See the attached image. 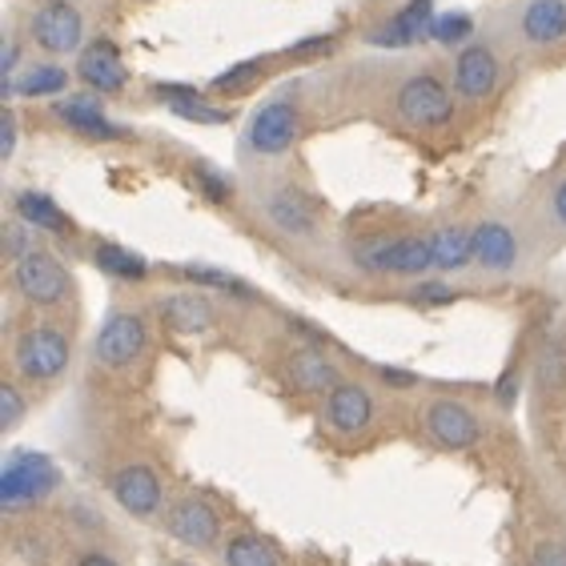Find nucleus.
<instances>
[{
	"label": "nucleus",
	"instance_id": "obj_1",
	"mask_svg": "<svg viewBox=\"0 0 566 566\" xmlns=\"http://www.w3.org/2000/svg\"><path fill=\"white\" fill-rule=\"evenodd\" d=\"M61 486V470L41 450H9L4 467H0V506L9 514L29 511Z\"/></svg>",
	"mask_w": 566,
	"mask_h": 566
},
{
	"label": "nucleus",
	"instance_id": "obj_15",
	"mask_svg": "<svg viewBox=\"0 0 566 566\" xmlns=\"http://www.w3.org/2000/svg\"><path fill=\"white\" fill-rule=\"evenodd\" d=\"M499 56L486 49V44H467L462 53L454 56V93L462 101H486L499 88Z\"/></svg>",
	"mask_w": 566,
	"mask_h": 566
},
{
	"label": "nucleus",
	"instance_id": "obj_16",
	"mask_svg": "<svg viewBox=\"0 0 566 566\" xmlns=\"http://www.w3.org/2000/svg\"><path fill=\"white\" fill-rule=\"evenodd\" d=\"M76 76H81L93 93H105V97H113V93H120V88L129 85V69H125L120 49L113 41H93L88 49H81V56H76Z\"/></svg>",
	"mask_w": 566,
	"mask_h": 566
},
{
	"label": "nucleus",
	"instance_id": "obj_2",
	"mask_svg": "<svg viewBox=\"0 0 566 566\" xmlns=\"http://www.w3.org/2000/svg\"><path fill=\"white\" fill-rule=\"evenodd\" d=\"M69 361H73V342L61 326L36 322V326L21 329L12 342V370L21 374L24 381L49 386V381L65 378Z\"/></svg>",
	"mask_w": 566,
	"mask_h": 566
},
{
	"label": "nucleus",
	"instance_id": "obj_3",
	"mask_svg": "<svg viewBox=\"0 0 566 566\" xmlns=\"http://www.w3.org/2000/svg\"><path fill=\"white\" fill-rule=\"evenodd\" d=\"M354 262L366 273H386V277H422L434 270V250L430 238H370L354 250Z\"/></svg>",
	"mask_w": 566,
	"mask_h": 566
},
{
	"label": "nucleus",
	"instance_id": "obj_32",
	"mask_svg": "<svg viewBox=\"0 0 566 566\" xmlns=\"http://www.w3.org/2000/svg\"><path fill=\"white\" fill-rule=\"evenodd\" d=\"M262 73H265L262 61H241V65H233L221 76H213V93H245L250 85H258V76Z\"/></svg>",
	"mask_w": 566,
	"mask_h": 566
},
{
	"label": "nucleus",
	"instance_id": "obj_10",
	"mask_svg": "<svg viewBox=\"0 0 566 566\" xmlns=\"http://www.w3.org/2000/svg\"><path fill=\"white\" fill-rule=\"evenodd\" d=\"M109 494L120 511L133 514V518H153L165 506V486L149 462H125V467L113 470Z\"/></svg>",
	"mask_w": 566,
	"mask_h": 566
},
{
	"label": "nucleus",
	"instance_id": "obj_41",
	"mask_svg": "<svg viewBox=\"0 0 566 566\" xmlns=\"http://www.w3.org/2000/svg\"><path fill=\"white\" fill-rule=\"evenodd\" d=\"M381 381H394V386H418L415 374H406V370H386V366H381Z\"/></svg>",
	"mask_w": 566,
	"mask_h": 566
},
{
	"label": "nucleus",
	"instance_id": "obj_8",
	"mask_svg": "<svg viewBox=\"0 0 566 566\" xmlns=\"http://www.w3.org/2000/svg\"><path fill=\"white\" fill-rule=\"evenodd\" d=\"M29 33H33V44L41 53L69 56V53H81L85 21H81V12L69 0H44L41 9L33 12V21H29Z\"/></svg>",
	"mask_w": 566,
	"mask_h": 566
},
{
	"label": "nucleus",
	"instance_id": "obj_13",
	"mask_svg": "<svg viewBox=\"0 0 566 566\" xmlns=\"http://www.w3.org/2000/svg\"><path fill=\"white\" fill-rule=\"evenodd\" d=\"M165 531L169 538H177L181 546H193V551H209V546L221 543V514L209 506L206 499H177L169 511H165Z\"/></svg>",
	"mask_w": 566,
	"mask_h": 566
},
{
	"label": "nucleus",
	"instance_id": "obj_34",
	"mask_svg": "<svg viewBox=\"0 0 566 566\" xmlns=\"http://www.w3.org/2000/svg\"><path fill=\"white\" fill-rule=\"evenodd\" d=\"M193 181H197V189L213 201V206H226L229 197H233V181H229L226 174H218V169H209V165H197Z\"/></svg>",
	"mask_w": 566,
	"mask_h": 566
},
{
	"label": "nucleus",
	"instance_id": "obj_7",
	"mask_svg": "<svg viewBox=\"0 0 566 566\" xmlns=\"http://www.w3.org/2000/svg\"><path fill=\"white\" fill-rule=\"evenodd\" d=\"M297 137H302V113H297L294 101L285 97L265 101L262 109L250 117V129H245V145L258 157H285L297 145Z\"/></svg>",
	"mask_w": 566,
	"mask_h": 566
},
{
	"label": "nucleus",
	"instance_id": "obj_37",
	"mask_svg": "<svg viewBox=\"0 0 566 566\" xmlns=\"http://www.w3.org/2000/svg\"><path fill=\"white\" fill-rule=\"evenodd\" d=\"M514 398H518V370H506L499 378V386H494V406H499V410H511Z\"/></svg>",
	"mask_w": 566,
	"mask_h": 566
},
{
	"label": "nucleus",
	"instance_id": "obj_24",
	"mask_svg": "<svg viewBox=\"0 0 566 566\" xmlns=\"http://www.w3.org/2000/svg\"><path fill=\"white\" fill-rule=\"evenodd\" d=\"M430 250H434V270L458 273L474 262V229L467 226H442L430 233Z\"/></svg>",
	"mask_w": 566,
	"mask_h": 566
},
{
	"label": "nucleus",
	"instance_id": "obj_9",
	"mask_svg": "<svg viewBox=\"0 0 566 566\" xmlns=\"http://www.w3.org/2000/svg\"><path fill=\"white\" fill-rule=\"evenodd\" d=\"M262 218L270 221L282 238H294V241H310L317 233V206L314 197L305 193L297 186H273L262 193Z\"/></svg>",
	"mask_w": 566,
	"mask_h": 566
},
{
	"label": "nucleus",
	"instance_id": "obj_39",
	"mask_svg": "<svg viewBox=\"0 0 566 566\" xmlns=\"http://www.w3.org/2000/svg\"><path fill=\"white\" fill-rule=\"evenodd\" d=\"M12 149H17V117H12V109H4V133H0V157L9 161Z\"/></svg>",
	"mask_w": 566,
	"mask_h": 566
},
{
	"label": "nucleus",
	"instance_id": "obj_36",
	"mask_svg": "<svg viewBox=\"0 0 566 566\" xmlns=\"http://www.w3.org/2000/svg\"><path fill=\"white\" fill-rule=\"evenodd\" d=\"M531 566H566V543H538L531 555Z\"/></svg>",
	"mask_w": 566,
	"mask_h": 566
},
{
	"label": "nucleus",
	"instance_id": "obj_29",
	"mask_svg": "<svg viewBox=\"0 0 566 566\" xmlns=\"http://www.w3.org/2000/svg\"><path fill=\"white\" fill-rule=\"evenodd\" d=\"M534 374H538V386H543L546 394L563 390L566 386V342H558V338L546 342L538 361H534Z\"/></svg>",
	"mask_w": 566,
	"mask_h": 566
},
{
	"label": "nucleus",
	"instance_id": "obj_22",
	"mask_svg": "<svg viewBox=\"0 0 566 566\" xmlns=\"http://www.w3.org/2000/svg\"><path fill=\"white\" fill-rule=\"evenodd\" d=\"M153 97L165 101L169 113L181 120H193V125H226L233 113L221 109V105H209L193 85H153Z\"/></svg>",
	"mask_w": 566,
	"mask_h": 566
},
{
	"label": "nucleus",
	"instance_id": "obj_14",
	"mask_svg": "<svg viewBox=\"0 0 566 566\" xmlns=\"http://www.w3.org/2000/svg\"><path fill=\"white\" fill-rule=\"evenodd\" d=\"M285 381H290L297 394H322V398H326V394L338 390L346 378H342L338 361L329 358L322 346H302L285 358Z\"/></svg>",
	"mask_w": 566,
	"mask_h": 566
},
{
	"label": "nucleus",
	"instance_id": "obj_18",
	"mask_svg": "<svg viewBox=\"0 0 566 566\" xmlns=\"http://www.w3.org/2000/svg\"><path fill=\"white\" fill-rule=\"evenodd\" d=\"M434 17H438L434 0H406L402 9L394 12L378 33H370V44H378V49H410V44H418L422 36H430Z\"/></svg>",
	"mask_w": 566,
	"mask_h": 566
},
{
	"label": "nucleus",
	"instance_id": "obj_21",
	"mask_svg": "<svg viewBox=\"0 0 566 566\" xmlns=\"http://www.w3.org/2000/svg\"><path fill=\"white\" fill-rule=\"evenodd\" d=\"M518 33L534 49L566 41V0H526L518 12Z\"/></svg>",
	"mask_w": 566,
	"mask_h": 566
},
{
	"label": "nucleus",
	"instance_id": "obj_25",
	"mask_svg": "<svg viewBox=\"0 0 566 566\" xmlns=\"http://www.w3.org/2000/svg\"><path fill=\"white\" fill-rule=\"evenodd\" d=\"M93 265L105 277H113V282H145L149 277V262H145L142 253H133L129 245H117V241L93 245Z\"/></svg>",
	"mask_w": 566,
	"mask_h": 566
},
{
	"label": "nucleus",
	"instance_id": "obj_23",
	"mask_svg": "<svg viewBox=\"0 0 566 566\" xmlns=\"http://www.w3.org/2000/svg\"><path fill=\"white\" fill-rule=\"evenodd\" d=\"M12 213L24 226H33L36 233H73L69 213L49 193H41V189H21V193L12 197Z\"/></svg>",
	"mask_w": 566,
	"mask_h": 566
},
{
	"label": "nucleus",
	"instance_id": "obj_33",
	"mask_svg": "<svg viewBox=\"0 0 566 566\" xmlns=\"http://www.w3.org/2000/svg\"><path fill=\"white\" fill-rule=\"evenodd\" d=\"M470 17L467 12H438L434 17V29H430V41H438V44H462L470 36Z\"/></svg>",
	"mask_w": 566,
	"mask_h": 566
},
{
	"label": "nucleus",
	"instance_id": "obj_27",
	"mask_svg": "<svg viewBox=\"0 0 566 566\" xmlns=\"http://www.w3.org/2000/svg\"><path fill=\"white\" fill-rule=\"evenodd\" d=\"M226 566H282L273 546L265 543L262 534H233L226 543Z\"/></svg>",
	"mask_w": 566,
	"mask_h": 566
},
{
	"label": "nucleus",
	"instance_id": "obj_28",
	"mask_svg": "<svg viewBox=\"0 0 566 566\" xmlns=\"http://www.w3.org/2000/svg\"><path fill=\"white\" fill-rule=\"evenodd\" d=\"M177 273H181L189 285H206V290H221V294H233V297H253L250 285L238 282V277L226 270H213V265H181Z\"/></svg>",
	"mask_w": 566,
	"mask_h": 566
},
{
	"label": "nucleus",
	"instance_id": "obj_31",
	"mask_svg": "<svg viewBox=\"0 0 566 566\" xmlns=\"http://www.w3.org/2000/svg\"><path fill=\"white\" fill-rule=\"evenodd\" d=\"M24 410H29V402H24L21 386L12 378L0 381V434H12L17 426H21Z\"/></svg>",
	"mask_w": 566,
	"mask_h": 566
},
{
	"label": "nucleus",
	"instance_id": "obj_20",
	"mask_svg": "<svg viewBox=\"0 0 566 566\" xmlns=\"http://www.w3.org/2000/svg\"><path fill=\"white\" fill-rule=\"evenodd\" d=\"M474 265L486 273H511L518 265V238L502 221H482L474 226Z\"/></svg>",
	"mask_w": 566,
	"mask_h": 566
},
{
	"label": "nucleus",
	"instance_id": "obj_6",
	"mask_svg": "<svg viewBox=\"0 0 566 566\" xmlns=\"http://www.w3.org/2000/svg\"><path fill=\"white\" fill-rule=\"evenodd\" d=\"M394 109L415 129H442V125L454 120L450 88L434 73H415L410 81H402L398 97H394Z\"/></svg>",
	"mask_w": 566,
	"mask_h": 566
},
{
	"label": "nucleus",
	"instance_id": "obj_11",
	"mask_svg": "<svg viewBox=\"0 0 566 566\" xmlns=\"http://www.w3.org/2000/svg\"><path fill=\"white\" fill-rule=\"evenodd\" d=\"M422 422H426V434L434 438L442 450H470L479 447L482 438L479 415L467 402H458V398H434V402L426 406Z\"/></svg>",
	"mask_w": 566,
	"mask_h": 566
},
{
	"label": "nucleus",
	"instance_id": "obj_17",
	"mask_svg": "<svg viewBox=\"0 0 566 566\" xmlns=\"http://www.w3.org/2000/svg\"><path fill=\"white\" fill-rule=\"evenodd\" d=\"M53 117L73 129L76 137H88V142H125V129L117 120H109V113L101 109L97 97H65L53 105Z\"/></svg>",
	"mask_w": 566,
	"mask_h": 566
},
{
	"label": "nucleus",
	"instance_id": "obj_30",
	"mask_svg": "<svg viewBox=\"0 0 566 566\" xmlns=\"http://www.w3.org/2000/svg\"><path fill=\"white\" fill-rule=\"evenodd\" d=\"M41 245H36V229L24 226L17 213H12L9 221H4V253H9V262H21V258H29V253H36Z\"/></svg>",
	"mask_w": 566,
	"mask_h": 566
},
{
	"label": "nucleus",
	"instance_id": "obj_12",
	"mask_svg": "<svg viewBox=\"0 0 566 566\" xmlns=\"http://www.w3.org/2000/svg\"><path fill=\"white\" fill-rule=\"evenodd\" d=\"M322 415H326V426L342 438H358L374 426V415H378V402L374 394L361 386V381H342L338 390H329L322 398Z\"/></svg>",
	"mask_w": 566,
	"mask_h": 566
},
{
	"label": "nucleus",
	"instance_id": "obj_35",
	"mask_svg": "<svg viewBox=\"0 0 566 566\" xmlns=\"http://www.w3.org/2000/svg\"><path fill=\"white\" fill-rule=\"evenodd\" d=\"M415 302H422V305H450V302H458V290H450V285H442V282H422L415 290Z\"/></svg>",
	"mask_w": 566,
	"mask_h": 566
},
{
	"label": "nucleus",
	"instance_id": "obj_38",
	"mask_svg": "<svg viewBox=\"0 0 566 566\" xmlns=\"http://www.w3.org/2000/svg\"><path fill=\"white\" fill-rule=\"evenodd\" d=\"M546 209H551V221H555V226L566 233V177H558V181H555V189H551V201H546Z\"/></svg>",
	"mask_w": 566,
	"mask_h": 566
},
{
	"label": "nucleus",
	"instance_id": "obj_40",
	"mask_svg": "<svg viewBox=\"0 0 566 566\" xmlns=\"http://www.w3.org/2000/svg\"><path fill=\"white\" fill-rule=\"evenodd\" d=\"M326 49H329V36H310L297 49H290V56H314V53H326Z\"/></svg>",
	"mask_w": 566,
	"mask_h": 566
},
{
	"label": "nucleus",
	"instance_id": "obj_26",
	"mask_svg": "<svg viewBox=\"0 0 566 566\" xmlns=\"http://www.w3.org/2000/svg\"><path fill=\"white\" fill-rule=\"evenodd\" d=\"M69 88V73L61 65H29L12 81H4V97H56Z\"/></svg>",
	"mask_w": 566,
	"mask_h": 566
},
{
	"label": "nucleus",
	"instance_id": "obj_4",
	"mask_svg": "<svg viewBox=\"0 0 566 566\" xmlns=\"http://www.w3.org/2000/svg\"><path fill=\"white\" fill-rule=\"evenodd\" d=\"M149 349V322L137 310H113L93 338V361L105 370H129Z\"/></svg>",
	"mask_w": 566,
	"mask_h": 566
},
{
	"label": "nucleus",
	"instance_id": "obj_42",
	"mask_svg": "<svg viewBox=\"0 0 566 566\" xmlns=\"http://www.w3.org/2000/svg\"><path fill=\"white\" fill-rule=\"evenodd\" d=\"M76 566H120V563L113 555H105V551H88V555L81 558Z\"/></svg>",
	"mask_w": 566,
	"mask_h": 566
},
{
	"label": "nucleus",
	"instance_id": "obj_19",
	"mask_svg": "<svg viewBox=\"0 0 566 566\" xmlns=\"http://www.w3.org/2000/svg\"><path fill=\"white\" fill-rule=\"evenodd\" d=\"M157 314L174 334H206L213 326V302L197 290H177V294L157 297Z\"/></svg>",
	"mask_w": 566,
	"mask_h": 566
},
{
	"label": "nucleus",
	"instance_id": "obj_5",
	"mask_svg": "<svg viewBox=\"0 0 566 566\" xmlns=\"http://www.w3.org/2000/svg\"><path fill=\"white\" fill-rule=\"evenodd\" d=\"M9 282L17 297L36 305V310H56L69 302V270L49 250H36L21 262H12Z\"/></svg>",
	"mask_w": 566,
	"mask_h": 566
}]
</instances>
